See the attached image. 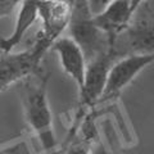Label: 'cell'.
<instances>
[{"instance_id": "cell-1", "label": "cell", "mask_w": 154, "mask_h": 154, "mask_svg": "<svg viewBox=\"0 0 154 154\" xmlns=\"http://www.w3.org/2000/svg\"><path fill=\"white\" fill-rule=\"evenodd\" d=\"M49 73L37 69L19 82V94L25 119L46 154L55 152L57 136L53 125V113L48 100Z\"/></svg>"}, {"instance_id": "cell-2", "label": "cell", "mask_w": 154, "mask_h": 154, "mask_svg": "<svg viewBox=\"0 0 154 154\" xmlns=\"http://www.w3.org/2000/svg\"><path fill=\"white\" fill-rule=\"evenodd\" d=\"M66 31L67 36L81 48L88 63L110 51L113 41L94 23L88 0H75Z\"/></svg>"}, {"instance_id": "cell-3", "label": "cell", "mask_w": 154, "mask_h": 154, "mask_svg": "<svg viewBox=\"0 0 154 154\" xmlns=\"http://www.w3.org/2000/svg\"><path fill=\"white\" fill-rule=\"evenodd\" d=\"M73 3L75 0H40L38 18L42 27L33 45L46 53L58 38L63 36L71 19Z\"/></svg>"}, {"instance_id": "cell-4", "label": "cell", "mask_w": 154, "mask_h": 154, "mask_svg": "<svg viewBox=\"0 0 154 154\" xmlns=\"http://www.w3.org/2000/svg\"><path fill=\"white\" fill-rule=\"evenodd\" d=\"M45 53L36 45L23 51L0 55V93L22 82L38 69Z\"/></svg>"}, {"instance_id": "cell-5", "label": "cell", "mask_w": 154, "mask_h": 154, "mask_svg": "<svg viewBox=\"0 0 154 154\" xmlns=\"http://www.w3.org/2000/svg\"><path fill=\"white\" fill-rule=\"evenodd\" d=\"M154 63V53L150 54H134L119 58L112 64L108 73L107 85L102 100L113 98L130 85L139 73ZM100 100V102H102Z\"/></svg>"}, {"instance_id": "cell-6", "label": "cell", "mask_w": 154, "mask_h": 154, "mask_svg": "<svg viewBox=\"0 0 154 154\" xmlns=\"http://www.w3.org/2000/svg\"><path fill=\"white\" fill-rule=\"evenodd\" d=\"M110 53L116 60L126 55L154 53V23L140 22L137 25H128L126 30L114 37Z\"/></svg>"}, {"instance_id": "cell-7", "label": "cell", "mask_w": 154, "mask_h": 154, "mask_svg": "<svg viewBox=\"0 0 154 154\" xmlns=\"http://www.w3.org/2000/svg\"><path fill=\"white\" fill-rule=\"evenodd\" d=\"M116 62L112 53L104 54L90 60L86 67V75L82 88L80 89L81 102L85 107H93L103 98L104 89L107 85L108 73L112 64Z\"/></svg>"}, {"instance_id": "cell-8", "label": "cell", "mask_w": 154, "mask_h": 154, "mask_svg": "<svg viewBox=\"0 0 154 154\" xmlns=\"http://www.w3.org/2000/svg\"><path fill=\"white\" fill-rule=\"evenodd\" d=\"M50 49L57 53L62 69L75 81V84L80 90L84 85L86 67H88V60H86L81 48L71 37L60 36L51 45Z\"/></svg>"}, {"instance_id": "cell-9", "label": "cell", "mask_w": 154, "mask_h": 154, "mask_svg": "<svg viewBox=\"0 0 154 154\" xmlns=\"http://www.w3.org/2000/svg\"><path fill=\"white\" fill-rule=\"evenodd\" d=\"M132 16L130 0H113L100 13L93 16V21L113 41L116 36L128 27Z\"/></svg>"}, {"instance_id": "cell-10", "label": "cell", "mask_w": 154, "mask_h": 154, "mask_svg": "<svg viewBox=\"0 0 154 154\" xmlns=\"http://www.w3.org/2000/svg\"><path fill=\"white\" fill-rule=\"evenodd\" d=\"M38 3L40 0H23L19 4L17 12V21L14 23L13 31L8 37L0 38V50L2 54L12 53L22 42L23 37L31 26L38 19Z\"/></svg>"}, {"instance_id": "cell-11", "label": "cell", "mask_w": 154, "mask_h": 154, "mask_svg": "<svg viewBox=\"0 0 154 154\" xmlns=\"http://www.w3.org/2000/svg\"><path fill=\"white\" fill-rule=\"evenodd\" d=\"M0 154H31L30 148H28L26 141H18L16 144H12L7 148L0 149Z\"/></svg>"}, {"instance_id": "cell-12", "label": "cell", "mask_w": 154, "mask_h": 154, "mask_svg": "<svg viewBox=\"0 0 154 154\" xmlns=\"http://www.w3.org/2000/svg\"><path fill=\"white\" fill-rule=\"evenodd\" d=\"M23 0H0V19L7 17Z\"/></svg>"}, {"instance_id": "cell-13", "label": "cell", "mask_w": 154, "mask_h": 154, "mask_svg": "<svg viewBox=\"0 0 154 154\" xmlns=\"http://www.w3.org/2000/svg\"><path fill=\"white\" fill-rule=\"evenodd\" d=\"M110 2H113V0H88V4H89L91 14L95 16V14L100 13Z\"/></svg>"}, {"instance_id": "cell-14", "label": "cell", "mask_w": 154, "mask_h": 154, "mask_svg": "<svg viewBox=\"0 0 154 154\" xmlns=\"http://www.w3.org/2000/svg\"><path fill=\"white\" fill-rule=\"evenodd\" d=\"M66 154H90V150L86 144L79 143V144H75V145H71L67 149Z\"/></svg>"}, {"instance_id": "cell-15", "label": "cell", "mask_w": 154, "mask_h": 154, "mask_svg": "<svg viewBox=\"0 0 154 154\" xmlns=\"http://www.w3.org/2000/svg\"><path fill=\"white\" fill-rule=\"evenodd\" d=\"M146 0H130V5H131V11L132 13L135 14V12L139 9V7L141 5V4H144Z\"/></svg>"}]
</instances>
